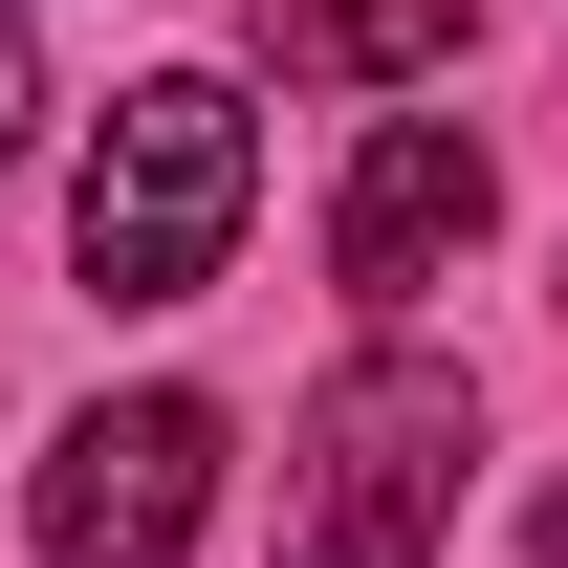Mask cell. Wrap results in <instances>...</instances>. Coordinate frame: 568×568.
<instances>
[{
  "label": "cell",
  "instance_id": "6da1fadb",
  "mask_svg": "<svg viewBox=\"0 0 568 568\" xmlns=\"http://www.w3.org/2000/svg\"><path fill=\"white\" fill-rule=\"evenodd\" d=\"M241 197H263V132H241V88H219V67L110 88V132H88V175H67L88 306H197L219 241H241Z\"/></svg>",
  "mask_w": 568,
  "mask_h": 568
},
{
  "label": "cell",
  "instance_id": "7a4b0ae2",
  "mask_svg": "<svg viewBox=\"0 0 568 568\" xmlns=\"http://www.w3.org/2000/svg\"><path fill=\"white\" fill-rule=\"evenodd\" d=\"M459 459H481L459 372L437 351H351L328 394H306V459H284V568H437Z\"/></svg>",
  "mask_w": 568,
  "mask_h": 568
},
{
  "label": "cell",
  "instance_id": "3957f363",
  "mask_svg": "<svg viewBox=\"0 0 568 568\" xmlns=\"http://www.w3.org/2000/svg\"><path fill=\"white\" fill-rule=\"evenodd\" d=\"M197 503H219V416L197 394H110L44 459V568H197Z\"/></svg>",
  "mask_w": 568,
  "mask_h": 568
},
{
  "label": "cell",
  "instance_id": "277c9868",
  "mask_svg": "<svg viewBox=\"0 0 568 568\" xmlns=\"http://www.w3.org/2000/svg\"><path fill=\"white\" fill-rule=\"evenodd\" d=\"M481 132H459V110H394V132L351 153V197H328V284H351V306H416L437 263H459V241H481Z\"/></svg>",
  "mask_w": 568,
  "mask_h": 568
},
{
  "label": "cell",
  "instance_id": "5b68a950",
  "mask_svg": "<svg viewBox=\"0 0 568 568\" xmlns=\"http://www.w3.org/2000/svg\"><path fill=\"white\" fill-rule=\"evenodd\" d=\"M459 22H481V0H263V44L306 88H394V67H437Z\"/></svg>",
  "mask_w": 568,
  "mask_h": 568
},
{
  "label": "cell",
  "instance_id": "8992f818",
  "mask_svg": "<svg viewBox=\"0 0 568 568\" xmlns=\"http://www.w3.org/2000/svg\"><path fill=\"white\" fill-rule=\"evenodd\" d=\"M0 153H22V22H0Z\"/></svg>",
  "mask_w": 568,
  "mask_h": 568
}]
</instances>
